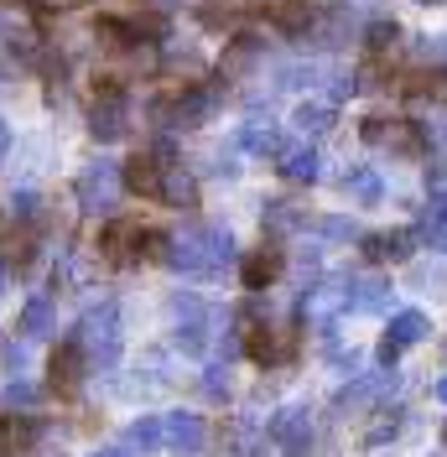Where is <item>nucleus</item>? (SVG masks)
<instances>
[{
	"instance_id": "2eb2a0df",
	"label": "nucleus",
	"mask_w": 447,
	"mask_h": 457,
	"mask_svg": "<svg viewBox=\"0 0 447 457\" xmlns=\"http://www.w3.org/2000/svg\"><path fill=\"white\" fill-rule=\"evenodd\" d=\"M37 436H42V421L37 416H5L0 421V447H5V457H27L31 447H37Z\"/></svg>"
},
{
	"instance_id": "412c9836",
	"label": "nucleus",
	"mask_w": 447,
	"mask_h": 457,
	"mask_svg": "<svg viewBox=\"0 0 447 457\" xmlns=\"http://www.w3.org/2000/svg\"><path fill=\"white\" fill-rule=\"evenodd\" d=\"M338 187H343L349 198H359V203H380V198H385V182H380V171H369V167H349Z\"/></svg>"
},
{
	"instance_id": "7c9ffc66",
	"label": "nucleus",
	"mask_w": 447,
	"mask_h": 457,
	"mask_svg": "<svg viewBox=\"0 0 447 457\" xmlns=\"http://www.w3.org/2000/svg\"><path fill=\"white\" fill-rule=\"evenodd\" d=\"M426 213H432V224H447V182L432 187V208H426Z\"/></svg>"
},
{
	"instance_id": "473e14b6",
	"label": "nucleus",
	"mask_w": 447,
	"mask_h": 457,
	"mask_svg": "<svg viewBox=\"0 0 447 457\" xmlns=\"http://www.w3.org/2000/svg\"><path fill=\"white\" fill-rule=\"evenodd\" d=\"M94 457H131V447H105V453H94Z\"/></svg>"
},
{
	"instance_id": "5701e85b",
	"label": "nucleus",
	"mask_w": 447,
	"mask_h": 457,
	"mask_svg": "<svg viewBox=\"0 0 447 457\" xmlns=\"http://www.w3.org/2000/svg\"><path fill=\"white\" fill-rule=\"evenodd\" d=\"M411 239H417V234H406V228H395V234H369V239H364V255L369 260H401L411 250Z\"/></svg>"
},
{
	"instance_id": "bb28decb",
	"label": "nucleus",
	"mask_w": 447,
	"mask_h": 457,
	"mask_svg": "<svg viewBox=\"0 0 447 457\" xmlns=\"http://www.w3.org/2000/svg\"><path fill=\"white\" fill-rule=\"evenodd\" d=\"M5 411H31V405H37V400H42V390H37V385H31V379H11V385H5Z\"/></svg>"
},
{
	"instance_id": "1a4fd4ad",
	"label": "nucleus",
	"mask_w": 447,
	"mask_h": 457,
	"mask_svg": "<svg viewBox=\"0 0 447 457\" xmlns=\"http://www.w3.org/2000/svg\"><path fill=\"white\" fill-rule=\"evenodd\" d=\"M245 348H250L255 364H286V359L297 353V338H291L281 322H260V328H250Z\"/></svg>"
},
{
	"instance_id": "f3484780",
	"label": "nucleus",
	"mask_w": 447,
	"mask_h": 457,
	"mask_svg": "<svg viewBox=\"0 0 447 457\" xmlns=\"http://www.w3.org/2000/svg\"><path fill=\"white\" fill-rule=\"evenodd\" d=\"M57 328V302L53 296H31L21 317H16V338H47Z\"/></svg>"
},
{
	"instance_id": "393cba45",
	"label": "nucleus",
	"mask_w": 447,
	"mask_h": 457,
	"mask_svg": "<svg viewBox=\"0 0 447 457\" xmlns=\"http://www.w3.org/2000/svg\"><path fill=\"white\" fill-rule=\"evenodd\" d=\"M125 447H136L140 457L156 453V447H162V416H140V421H131V436H125Z\"/></svg>"
},
{
	"instance_id": "aec40b11",
	"label": "nucleus",
	"mask_w": 447,
	"mask_h": 457,
	"mask_svg": "<svg viewBox=\"0 0 447 457\" xmlns=\"http://www.w3.org/2000/svg\"><path fill=\"white\" fill-rule=\"evenodd\" d=\"M276 162H281V171H286L291 182H317V177H323V156H317L312 145H297V151H281Z\"/></svg>"
},
{
	"instance_id": "7ed1b4c3",
	"label": "nucleus",
	"mask_w": 447,
	"mask_h": 457,
	"mask_svg": "<svg viewBox=\"0 0 447 457\" xmlns=\"http://www.w3.org/2000/svg\"><path fill=\"white\" fill-rule=\"evenodd\" d=\"M120 187H125V177H120V167H114V162H89V167L79 171V182H73V193H79V208H84V213H94V219L114 213V203H120Z\"/></svg>"
},
{
	"instance_id": "2f4dec72",
	"label": "nucleus",
	"mask_w": 447,
	"mask_h": 457,
	"mask_svg": "<svg viewBox=\"0 0 447 457\" xmlns=\"http://www.w3.org/2000/svg\"><path fill=\"white\" fill-rule=\"evenodd\" d=\"M432 400H443V405H447V379H437V385H432Z\"/></svg>"
},
{
	"instance_id": "9d476101",
	"label": "nucleus",
	"mask_w": 447,
	"mask_h": 457,
	"mask_svg": "<svg viewBox=\"0 0 447 457\" xmlns=\"http://www.w3.org/2000/svg\"><path fill=\"white\" fill-rule=\"evenodd\" d=\"M47 374H53V390H63V395H73V390L84 385L89 359H84V348H79V338H63V343H57V353H53V364H47Z\"/></svg>"
},
{
	"instance_id": "a211bd4d",
	"label": "nucleus",
	"mask_w": 447,
	"mask_h": 457,
	"mask_svg": "<svg viewBox=\"0 0 447 457\" xmlns=\"http://www.w3.org/2000/svg\"><path fill=\"white\" fill-rule=\"evenodd\" d=\"M234 141H240V151H250V156H281V151H286V145H281V130L271 120H245Z\"/></svg>"
},
{
	"instance_id": "4be33fe9",
	"label": "nucleus",
	"mask_w": 447,
	"mask_h": 457,
	"mask_svg": "<svg viewBox=\"0 0 447 457\" xmlns=\"http://www.w3.org/2000/svg\"><path fill=\"white\" fill-rule=\"evenodd\" d=\"M328 125H333V110H328V104H297V114H291V130H297L302 141L328 136Z\"/></svg>"
},
{
	"instance_id": "c756f323",
	"label": "nucleus",
	"mask_w": 447,
	"mask_h": 457,
	"mask_svg": "<svg viewBox=\"0 0 447 457\" xmlns=\"http://www.w3.org/2000/svg\"><path fill=\"white\" fill-rule=\"evenodd\" d=\"M401 431H406V421H401V416H391L385 427H375L369 436H364V442H369V447H380V442H391V436H401Z\"/></svg>"
},
{
	"instance_id": "dca6fc26",
	"label": "nucleus",
	"mask_w": 447,
	"mask_h": 457,
	"mask_svg": "<svg viewBox=\"0 0 447 457\" xmlns=\"http://www.w3.org/2000/svg\"><path fill=\"white\" fill-rule=\"evenodd\" d=\"M156 198L172 203V208H198V177L193 171H182L177 162L162 167V187H156Z\"/></svg>"
},
{
	"instance_id": "6ab92c4d",
	"label": "nucleus",
	"mask_w": 447,
	"mask_h": 457,
	"mask_svg": "<svg viewBox=\"0 0 447 457\" xmlns=\"http://www.w3.org/2000/svg\"><path fill=\"white\" fill-rule=\"evenodd\" d=\"M99 250H105V260H114V265H125V260H136L131 250H140V228L136 224H110L105 228V239H99Z\"/></svg>"
},
{
	"instance_id": "ddd939ff",
	"label": "nucleus",
	"mask_w": 447,
	"mask_h": 457,
	"mask_svg": "<svg viewBox=\"0 0 447 457\" xmlns=\"http://www.w3.org/2000/svg\"><path fill=\"white\" fill-rule=\"evenodd\" d=\"M266 62V42L255 37V31H240L229 47H224V62H219V73L224 79H245V73H255Z\"/></svg>"
},
{
	"instance_id": "6e6552de",
	"label": "nucleus",
	"mask_w": 447,
	"mask_h": 457,
	"mask_svg": "<svg viewBox=\"0 0 447 457\" xmlns=\"http://www.w3.org/2000/svg\"><path fill=\"white\" fill-rule=\"evenodd\" d=\"M421 338H432V317L426 312H395L385 338H380V364H395L406 348H417Z\"/></svg>"
},
{
	"instance_id": "a878e982",
	"label": "nucleus",
	"mask_w": 447,
	"mask_h": 457,
	"mask_svg": "<svg viewBox=\"0 0 447 457\" xmlns=\"http://www.w3.org/2000/svg\"><path fill=\"white\" fill-rule=\"evenodd\" d=\"M395 42H401V27H395V21H385V16L364 27V47H369L375 57H391V53H395Z\"/></svg>"
},
{
	"instance_id": "20e7f679",
	"label": "nucleus",
	"mask_w": 447,
	"mask_h": 457,
	"mask_svg": "<svg viewBox=\"0 0 447 457\" xmlns=\"http://www.w3.org/2000/svg\"><path fill=\"white\" fill-rule=\"evenodd\" d=\"M359 136L380 151H391V156H421L426 151V130L406 125V120H391V114H369L359 125Z\"/></svg>"
},
{
	"instance_id": "f257e3e1",
	"label": "nucleus",
	"mask_w": 447,
	"mask_h": 457,
	"mask_svg": "<svg viewBox=\"0 0 447 457\" xmlns=\"http://www.w3.org/2000/svg\"><path fill=\"white\" fill-rule=\"evenodd\" d=\"M162 260L172 270H182V276L214 281V276H224V265L234 260V239H229V228H188V234L167 239V255Z\"/></svg>"
},
{
	"instance_id": "72a5a7b5",
	"label": "nucleus",
	"mask_w": 447,
	"mask_h": 457,
	"mask_svg": "<svg viewBox=\"0 0 447 457\" xmlns=\"http://www.w3.org/2000/svg\"><path fill=\"white\" fill-rule=\"evenodd\" d=\"M443 436H447V431H443Z\"/></svg>"
},
{
	"instance_id": "423d86ee",
	"label": "nucleus",
	"mask_w": 447,
	"mask_h": 457,
	"mask_svg": "<svg viewBox=\"0 0 447 457\" xmlns=\"http://www.w3.org/2000/svg\"><path fill=\"white\" fill-rule=\"evenodd\" d=\"M266 431H271V442H276L286 457H308V447H312V411L308 405H281Z\"/></svg>"
},
{
	"instance_id": "b1692460",
	"label": "nucleus",
	"mask_w": 447,
	"mask_h": 457,
	"mask_svg": "<svg viewBox=\"0 0 447 457\" xmlns=\"http://www.w3.org/2000/svg\"><path fill=\"white\" fill-rule=\"evenodd\" d=\"M234 21H240V11L229 0H198V27L203 31H229Z\"/></svg>"
},
{
	"instance_id": "39448f33",
	"label": "nucleus",
	"mask_w": 447,
	"mask_h": 457,
	"mask_svg": "<svg viewBox=\"0 0 447 457\" xmlns=\"http://www.w3.org/2000/svg\"><path fill=\"white\" fill-rule=\"evenodd\" d=\"M125 130H131V99L114 84H105V94H99L94 110H89V136H94V141H120Z\"/></svg>"
},
{
	"instance_id": "0eeeda50",
	"label": "nucleus",
	"mask_w": 447,
	"mask_h": 457,
	"mask_svg": "<svg viewBox=\"0 0 447 457\" xmlns=\"http://www.w3.org/2000/svg\"><path fill=\"white\" fill-rule=\"evenodd\" d=\"M162 447H172L177 457H198L208 447V421L193 411H172L162 416Z\"/></svg>"
},
{
	"instance_id": "cd10ccee",
	"label": "nucleus",
	"mask_w": 447,
	"mask_h": 457,
	"mask_svg": "<svg viewBox=\"0 0 447 457\" xmlns=\"http://www.w3.org/2000/svg\"><path fill=\"white\" fill-rule=\"evenodd\" d=\"M229 390H234V385H229V364H208V370H203V395L229 400Z\"/></svg>"
},
{
	"instance_id": "9b49d317",
	"label": "nucleus",
	"mask_w": 447,
	"mask_h": 457,
	"mask_svg": "<svg viewBox=\"0 0 447 457\" xmlns=\"http://www.w3.org/2000/svg\"><path fill=\"white\" fill-rule=\"evenodd\" d=\"M343 307H354V312H385L391 307V281L385 276H343Z\"/></svg>"
},
{
	"instance_id": "4468645a",
	"label": "nucleus",
	"mask_w": 447,
	"mask_h": 457,
	"mask_svg": "<svg viewBox=\"0 0 447 457\" xmlns=\"http://www.w3.org/2000/svg\"><path fill=\"white\" fill-rule=\"evenodd\" d=\"M281 270H286V255H281L276 245H260V250H250V255L240 260V281H245V291H266Z\"/></svg>"
},
{
	"instance_id": "f03ea898",
	"label": "nucleus",
	"mask_w": 447,
	"mask_h": 457,
	"mask_svg": "<svg viewBox=\"0 0 447 457\" xmlns=\"http://www.w3.org/2000/svg\"><path fill=\"white\" fill-rule=\"evenodd\" d=\"M79 348H84L89 364H99V370H110L114 359H120V307L105 302V307H94V312L79 322Z\"/></svg>"
},
{
	"instance_id": "c85d7f7f",
	"label": "nucleus",
	"mask_w": 447,
	"mask_h": 457,
	"mask_svg": "<svg viewBox=\"0 0 447 457\" xmlns=\"http://www.w3.org/2000/svg\"><path fill=\"white\" fill-rule=\"evenodd\" d=\"M317 228H323L328 239H354V234H359V224H354V219H338V213H333V219H323Z\"/></svg>"
},
{
	"instance_id": "f8f14e48",
	"label": "nucleus",
	"mask_w": 447,
	"mask_h": 457,
	"mask_svg": "<svg viewBox=\"0 0 447 457\" xmlns=\"http://www.w3.org/2000/svg\"><path fill=\"white\" fill-rule=\"evenodd\" d=\"M260 11H266V21L276 31H286V37H308L312 21H317V5H308V0H266Z\"/></svg>"
}]
</instances>
